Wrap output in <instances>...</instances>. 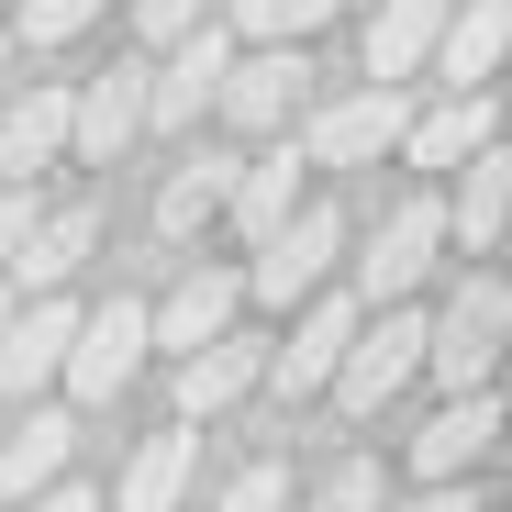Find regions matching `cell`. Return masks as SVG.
<instances>
[{"label":"cell","mask_w":512,"mask_h":512,"mask_svg":"<svg viewBox=\"0 0 512 512\" xmlns=\"http://www.w3.org/2000/svg\"><path fill=\"white\" fill-rule=\"evenodd\" d=\"M346 212L334 201H301L279 234H256V268H245V301H268V312H290V301H312L334 268H346Z\"/></svg>","instance_id":"obj_1"},{"label":"cell","mask_w":512,"mask_h":512,"mask_svg":"<svg viewBox=\"0 0 512 512\" xmlns=\"http://www.w3.org/2000/svg\"><path fill=\"white\" fill-rule=\"evenodd\" d=\"M501 334H512V290L479 268L435 323H423V368H435L446 390H490V368H501Z\"/></svg>","instance_id":"obj_2"},{"label":"cell","mask_w":512,"mask_h":512,"mask_svg":"<svg viewBox=\"0 0 512 512\" xmlns=\"http://www.w3.org/2000/svg\"><path fill=\"white\" fill-rule=\"evenodd\" d=\"M412 368H423V312H412V301H379V323L357 312V334H346V357H334V379H323V390L368 423L379 401H401V379H412Z\"/></svg>","instance_id":"obj_3"},{"label":"cell","mask_w":512,"mask_h":512,"mask_svg":"<svg viewBox=\"0 0 512 512\" xmlns=\"http://www.w3.org/2000/svg\"><path fill=\"white\" fill-rule=\"evenodd\" d=\"M435 256H446V201H435V190L390 201V223H379L368 256H357V301H412L423 279H435Z\"/></svg>","instance_id":"obj_4"},{"label":"cell","mask_w":512,"mask_h":512,"mask_svg":"<svg viewBox=\"0 0 512 512\" xmlns=\"http://www.w3.org/2000/svg\"><path fill=\"white\" fill-rule=\"evenodd\" d=\"M134 368H145V301L134 290H112L101 312H78V334H67V390L78 401H123L134 390Z\"/></svg>","instance_id":"obj_5"},{"label":"cell","mask_w":512,"mask_h":512,"mask_svg":"<svg viewBox=\"0 0 512 512\" xmlns=\"http://www.w3.org/2000/svg\"><path fill=\"white\" fill-rule=\"evenodd\" d=\"M301 101H312V56H301V45H256V56H234L223 90H212V112H223L234 134H290Z\"/></svg>","instance_id":"obj_6"},{"label":"cell","mask_w":512,"mask_h":512,"mask_svg":"<svg viewBox=\"0 0 512 512\" xmlns=\"http://www.w3.org/2000/svg\"><path fill=\"white\" fill-rule=\"evenodd\" d=\"M223 67H234V34L223 23H190L179 45H156V67H145V123H201L212 112V90H223Z\"/></svg>","instance_id":"obj_7"},{"label":"cell","mask_w":512,"mask_h":512,"mask_svg":"<svg viewBox=\"0 0 512 512\" xmlns=\"http://www.w3.org/2000/svg\"><path fill=\"white\" fill-rule=\"evenodd\" d=\"M357 290H312V312L290 323V346H268V368H256V390H279V401H312L334 379V357H346V334H357Z\"/></svg>","instance_id":"obj_8"},{"label":"cell","mask_w":512,"mask_h":512,"mask_svg":"<svg viewBox=\"0 0 512 512\" xmlns=\"http://www.w3.org/2000/svg\"><path fill=\"white\" fill-rule=\"evenodd\" d=\"M401 123H412V112H401V90H379V78H368L357 101H323L290 145H301V167H368V156H390V145H401Z\"/></svg>","instance_id":"obj_9"},{"label":"cell","mask_w":512,"mask_h":512,"mask_svg":"<svg viewBox=\"0 0 512 512\" xmlns=\"http://www.w3.org/2000/svg\"><path fill=\"white\" fill-rule=\"evenodd\" d=\"M67 334H78V301L67 290H23V312H0V390H45L67 368Z\"/></svg>","instance_id":"obj_10"},{"label":"cell","mask_w":512,"mask_h":512,"mask_svg":"<svg viewBox=\"0 0 512 512\" xmlns=\"http://www.w3.org/2000/svg\"><path fill=\"white\" fill-rule=\"evenodd\" d=\"M145 134V67H101L90 90H67V156L78 167H112Z\"/></svg>","instance_id":"obj_11"},{"label":"cell","mask_w":512,"mask_h":512,"mask_svg":"<svg viewBox=\"0 0 512 512\" xmlns=\"http://www.w3.org/2000/svg\"><path fill=\"white\" fill-rule=\"evenodd\" d=\"M90 245H101V212H90V201L34 212V223H23V245L0 256V279H23V290H67L78 268H90Z\"/></svg>","instance_id":"obj_12"},{"label":"cell","mask_w":512,"mask_h":512,"mask_svg":"<svg viewBox=\"0 0 512 512\" xmlns=\"http://www.w3.org/2000/svg\"><path fill=\"white\" fill-rule=\"evenodd\" d=\"M234 312H245V279H234V268H190L167 301H145V346H179V357H190V346H212Z\"/></svg>","instance_id":"obj_13"},{"label":"cell","mask_w":512,"mask_h":512,"mask_svg":"<svg viewBox=\"0 0 512 512\" xmlns=\"http://www.w3.org/2000/svg\"><path fill=\"white\" fill-rule=\"evenodd\" d=\"M256 368H268V346H256V334H212V346H190L179 357V423H212V412H234L245 390H256Z\"/></svg>","instance_id":"obj_14"},{"label":"cell","mask_w":512,"mask_h":512,"mask_svg":"<svg viewBox=\"0 0 512 512\" xmlns=\"http://www.w3.org/2000/svg\"><path fill=\"white\" fill-rule=\"evenodd\" d=\"M490 446H501V390H457V401L412 435V468H423V479H468Z\"/></svg>","instance_id":"obj_15"},{"label":"cell","mask_w":512,"mask_h":512,"mask_svg":"<svg viewBox=\"0 0 512 512\" xmlns=\"http://www.w3.org/2000/svg\"><path fill=\"white\" fill-rule=\"evenodd\" d=\"M457 167H468V179H457V201H446V245L490 256L501 223H512V156H501V134H490V145H468Z\"/></svg>","instance_id":"obj_16"},{"label":"cell","mask_w":512,"mask_h":512,"mask_svg":"<svg viewBox=\"0 0 512 512\" xmlns=\"http://www.w3.org/2000/svg\"><path fill=\"white\" fill-rule=\"evenodd\" d=\"M301 145H268V156H234V190H223V212H234V234L256 245V234H279L290 212H301Z\"/></svg>","instance_id":"obj_17"},{"label":"cell","mask_w":512,"mask_h":512,"mask_svg":"<svg viewBox=\"0 0 512 512\" xmlns=\"http://www.w3.org/2000/svg\"><path fill=\"white\" fill-rule=\"evenodd\" d=\"M446 12H457V0H379V12H368V78H379V90L423 78V56H435Z\"/></svg>","instance_id":"obj_18"},{"label":"cell","mask_w":512,"mask_h":512,"mask_svg":"<svg viewBox=\"0 0 512 512\" xmlns=\"http://www.w3.org/2000/svg\"><path fill=\"white\" fill-rule=\"evenodd\" d=\"M190 479H201V435H190V423H167V435H145L134 457H123V512H179L190 501Z\"/></svg>","instance_id":"obj_19"},{"label":"cell","mask_w":512,"mask_h":512,"mask_svg":"<svg viewBox=\"0 0 512 512\" xmlns=\"http://www.w3.org/2000/svg\"><path fill=\"white\" fill-rule=\"evenodd\" d=\"M501 45H512V0H457L423 67H446L457 90H490V78H501Z\"/></svg>","instance_id":"obj_20"},{"label":"cell","mask_w":512,"mask_h":512,"mask_svg":"<svg viewBox=\"0 0 512 512\" xmlns=\"http://www.w3.org/2000/svg\"><path fill=\"white\" fill-rule=\"evenodd\" d=\"M56 156H67V90L45 78V90L0 101V179H45Z\"/></svg>","instance_id":"obj_21"},{"label":"cell","mask_w":512,"mask_h":512,"mask_svg":"<svg viewBox=\"0 0 512 512\" xmlns=\"http://www.w3.org/2000/svg\"><path fill=\"white\" fill-rule=\"evenodd\" d=\"M490 134H501V101H490V90H457V101H435V112L401 123V156H412V167H457V156L490 145Z\"/></svg>","instance_id":"obj_22"},{"label":"cell","mask_w":512,"mask_h":512,"mask_svg":"<svg viewBox=\"0 0 512 512\" xmlns=\"http://www.w3.org/2000/svg\"><path fill=\"white\" fill-rule=\"evenodd\" d=\"M67 457H78V423L67 412H23L12 435H0V501H23V490H45V479H67Z\"/></svg>","instance_id":"obj_23"},{"label":"cell","mask_w":512,"mask_h":512,"mask_svg":"<svg viewBox=\"0 0 512 512\" xmlns=\"http://www.w3.org/2000/svg\"><path fill=\"white\" fill-rule=\"evenodd\" d=\"M223 190H234V156H190L179 179L156 190V234H167V245H190V234L223 212Z\"/></svg>","instance_id":"obj_24"},{"label":"cell","mask_w":512,"mask_h":512,"mask_svg":"<svg viewBox=\"0 0 512 512\" xmlns=\"http://www.w3.org/2000/svg\"><path fill=\"white\" fill-rule=\"evenodd\" d=\"M323 23H334V0H234L223 34H245V45H312Z\"/></svg>","instance_id":"obj_25"},{"label":"cell","mask_w":512,"mask_h":512,"mask_svg":"<svg viewBox=\"0 0 512 512\" xmlns=\"http://www.w3.org/2000/svg\"><path fill=\"white\" fill-rule=\"evenodd\" d=\"M301 512H390V479H379V457H334V468H323V490H312Z\"/></svg>","instance_id":"obj_26"},{"label":"cell","mask_w":512,"mask_h":512,"mask_svg":"<svg viewBox=\"0 0 512 512\" xmlns=\"http://www.w3.org/2000/svg\"><path fill=\"white\" fill-rule=\"evenodd\" d=\"M112 0H23V45H78Z\"/></svg>","instance_id":"obj_27"},{"label":"cell","mask_w":512,"mask_h":512,"mask_svg":"<svg viewBox=\"0 0 512 512\" xmlns=\"http://www.w3.org/2000/svg\"><path fill=\"white\" fill-rule=\"evenodd\" d=\"M223 512H290V468H279V457L234 468V479H223Z\"/></svg>","instance_id":"obj_28"},{"label":"cell","mask_w":512,"mask_h":512,"mask_svg":"<svg viewBox=\"0 0 512 512\" xmlns=\"http://www.w3.org/2000/svg\"><path fill=\"white\" fill-rule=\"evenodd\" d=\"M190 23H212V0H134V34L145 45H179Z\"/></svg>","instance_id":"obj_29"},{"label":"cell","mask_w":512,"mask_h":512,"mask_svg":"<svg viewBox=\"0 0 512 512\" xmlns=\"http://www.w3.org/2000/svg\"><path fill=\"white\" fill-rule=\"evenodd\" d=\"M390 512H490V501H479L468 479H423V490H412V501H390Z\"/></svg>","instance_id":"obj_30"},{"label":"cell","mask_w":512,"mask_h":512,"mask_svg":"<svg viewBox=\"0 0 512 512\" xmlns=\"http://www.w3.org/2000/svg\"><path fill=\"white\" fill-rule=\"evenodd\" d=\"M12 512H101V490H78V479H45V490H23Z\"/></svg>","instance_id":"obj_31"},{"label":"cell","mask_w":512,"mask_h":512,"mask_svg":"<svg viewBox=\"0 0 512 512\" xmlns=\"http://www.w3.org/2000/svg\"><path fill=\"white\" fill-rule=\"evenodd\" d=\"M34 212H45V201H34V179H12V190H0V256L23 245V223H34Z\"/></svg>","instance_id":"obj_32"},{"label":"cell","mask_w":512,"mask_h":512,"mask_svg":"<svg viewBox=\"0 0 512 512\" xmlns=\"http://www.w3.org/2000/svg\"><path fill=\"white\" fill-rule=\"evenodd\" d=\"M0 78H12V34H0Z\"/></svg>","instance_id":"obj_33"},{"label":"cell","mask_w":512,"mask_h":512,"mask_svg":"<svg viewBox=\"0 0 512 512\" xmlns=\"http://www.w3.org/2000/svg\"><path fill=\"white\" fill-rule=\"evenodd\" d=\"M0 312H12V279H0Z\"/></svg>","instance_id":"obj_34"}]
</instances>
